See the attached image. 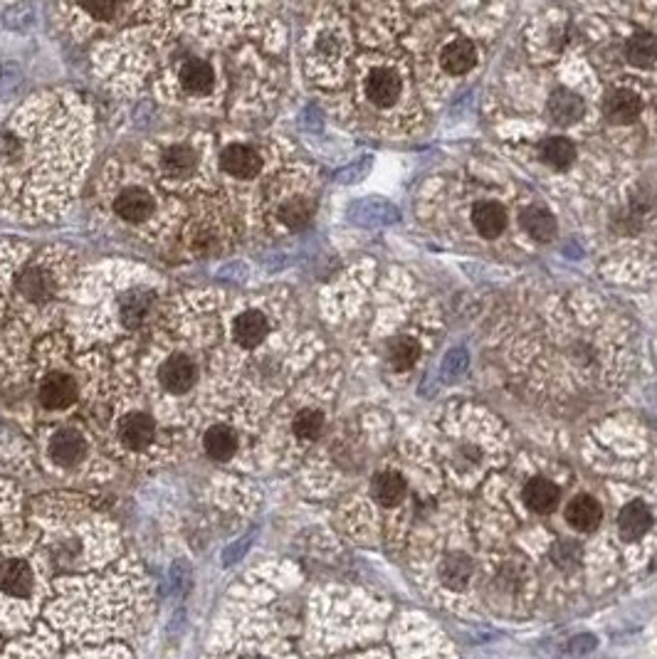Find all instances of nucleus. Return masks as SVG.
<instances>
[{"label":"nucleus","mask_w":657,"mask_h":659,"mask_svg":"<svg viewBox=\"0 0 657 659\" xmlns=\"http://www.w3.org/2000/svg\"><path fill=\"white\" fill-rule=\"evenodd\" d=\"M280 50L282 30L257 5L161 3L151 20L94 43L92 67L111 92L238 124L277 96Z\"/></svg>","instance_id":"1"},{"label":"nucleus","mask_w":657,"mask_h":659,"mask_svg":"<svg viewBox=\"0 0 657 659\" xmlns=\"http://www.w3.org/2000/svg\"><path fill=\"white\" fill-rule=\"evenodd\" d=\"M94 154L89 104L67 89L30 95L0 127V213L55 223L82 188Z\"/></svg>","instance_id":"2"},{"label":"nucleus","mask_w":657,"mask_h":659,"mask_svg":"<svg viewBox=\"0 0 657 659\" xmlns=\"http://www.w3.org/2000/svg\"><path fill=\"white\" fill-rule=\"evenodd\" d=\"M169 299V282L156 269L107 259L79 269L62 331L77 356L111 351L144 339Z\"/></svg>","instance_id":"3"},{"label":"nucleus","mask_w":657,"mask_h":659,"mask_svg":"<svg viewBox=\"0 0 657 659\" xmlns=\"http://www.w3.org/2000/svg\"><path fill=\"white\" fill-rule=\"evenodd\" d=\"M77 277V255L65 245L0 242V334L37 341L62 331Z\"/></svg>","instance_id":"4"},{"label":"nucleus","mask_w":657,"mask_h":659,"mask_svg":"<svg viewBox=\"0 0 657 659\" xmlns=\"http://www.w3.org/2000/svg\"><path fill=\"white\" fill-rule=\"evenodd\" d=\"M94 213L119 238L149 248H176L188 203L169 196L139 158L114 156L94 180Z\"/></svg>","instance_id":"5"},{"label":"nucleus","mask_w":657,"mask_h":659,"mask_svg":"<svg viewBox=\"0 0 657 659\" xmlns=\"http://www.w3.org/2000/svg\"><path fill=\"white\" fill-rule=\"evenodd\" d=\"M27 519L50 571L87 573L119 556L117 523L79 494L50 492L35 499Z\"/></svg>","instance_id":"6"},{"label":"nucleus","mask_w":657,"mask_h":659,"mask_svg":"<svg viewBox=\"0 0 657 659\" xmlns=\"http://www.w3.org/2000/svg\"><path fill=\"white\" fill-rule=\"evenodd\" d=\"M139 163L169 196L183 203L221 193L218 134L190 124L146 138Z\"/></svg>","instance_id":"7"},{"label":"nucleus","mask_w":657,"mask_h":659,"mask_svg":"<svg viewBox=\"0 0 657 659\" xmlns=\"http://www.w3.org/2000/svg\"><path fill=\"white\" fill-rule=\"evenodd\" d=\"M27 370H30L35 430L77 418L82 405L77 353L65 331H55L33 343Z\"/></svg>","instance_id":"8"},{"label":"nucleus","mask_w":657,"mask_h":659,"mask_svg":"<svg viewBox=\"0 0 657 659\" xmlns=\"http://www.w3.org/2000/svg\"><path fill=\"white\" fill-rule=\"evenodd\" d=\"M33 452L50 477L62 482H109L117 470L111 457L82 415L35 430Z\"/></svg>","instance_id":"9"},{"label":"nucleus","mask_w":657,"mask_h":659,"mask_svg":"<svg viewBox=\"0 0 657 659\" xmlns=\"http://www.w3.org/2000/svg\"><path fill=\"white\" fill-rule=\"evenodd\" d=\"M277 146L262 138L248 137L242 131H225L218 137V176L221 193L238 215L245 220H255L260 193L277 171Z\"/></svg>","instance_id":"10"},{"label":"nucleus","mask_w":657,"mask_h":659,"mask_svg":"<svg viewBox=\"0 0 657 659\" xmlns=\"http://www.w3.org/2000/svg\"><path fill=\"white\" fill-rule=\"evenodd\" d=\"M50 565L37 536H26L17 546L0 551V625L5 630L30 625L47 588Z\"/></svg>","instance_id":"11"},{"label":"nucleus","mask_w":657,"mask_h":659,"mask_svg":"<svg viewBox=\"0 0 657 659\" xmlns=\"http://www.w3.org/2000/svg\"><path fill=\"white\" fill-rule=\"evenodd\" d=\"M242 230L245 223L231 206V200L222 193H215L188 203L179 245L190 258H213L238 245Z\"/></svg>","instance_id":"12"},{"label":"nucleus","mask_w":657,"mask_h":659,"mask_svg":"<svg viewBox=\"0 0 657 659\" xmlns=\"http://www.w3.org/2000/svg\"><path fill=\"white\" fill-rule=\"evenodd\" d=\"M161 3H97V5H57L55 15L77 43H99L127 27L146 23Z\"/></svg>","instance_id":"13"},{"label":"nucleus","mask_w":657,"mask_h":659,"mask_svg":"<svg viewBox=\"0 0 657 659\" xmlns=\"http://www.w3.org/2000/svg\"><path fill=\"white\" fill-rule=\"evenodd\" d=\"M314 213L316 198L302 186V176L290 168H277L260 193L255 220L272 232H297L312 223Z\"/></svg>","instance_id":"14"},{"label":"nucleus","mask_w":657,"mask_h":659,"mask_svg":"<svg viewBox=\"0 0 657 659\" xmlns=\"http://www.w3.org/2000/svg\"><path fill=\"white\" fill-rule=\"evenodd\" d=\"M23 492L8 480H0V551L17 546L27 536Z\"/></svg>","instance_id":"15"},{"label":"nucleus","mask_w":657,"mask_h":659,"mask_svg":"<svg viewBox=\"0 0 657 659\" xmlns=\"http://www.w3.org/2000/svg\"><path fill=\"white\" fill-rule=\"evenodd\" d=\"M401 77L398 72L391 67H374L368 69L366 79H364V96L368 104H374L375 109H388L401 99Z\"/></svg>","instance_id":"16"},{"label":"nucleus","mask_w":657,"mask_h":659,"mask_svg":"<svg viewBox=\"0 0 657 659\" xmlns=\"http://www.w3.org/2000/svg\"><path fill=\"white\" fill-rule=\"evenodd\" d=\"M603 114L613 124H631L641 114V99L631 89H611L603 99Z\"/></svg>","instance_id":"17"},{"label":"nucleus","mask_w":657,"mask_h":659,"mask_svg":"<svg viewBox=\"0 0 657 659\" xmlns=\"http://www.w3.org/2000/svg\"><path fill=\"white\" fill-rule=\"evenodd\" d=\"M472 223H475V230L487 238V240H495L504 232L507 228V213H504V208L495 200H485V203H479L475 206L472 210Z\"/></svg>","instance_id":"18"},{"label":"nucleus","mask_w":657,"mask_h":659,"mask_svg":"<svg viewBox=\"0 0 657 659\" xmlns=\"http://www.w3.org/2000/svg\"><path fill=\"white\" fill-rule=\"evenodd\" d=\"M650 526H652V514H650V509L642 502H631L618 514V531L628 541L641 539L642 533H648Z\"/></svg>","instance_id":"19"},{"label":"nucleus","mask_w":657,"mask_h":659,"mask_svg":"<svg viewBox=\"0 0 657 659\" xmlns=\"http://www.w3.org/2000/svg\"><path fill=\"white\" fill-rule=\"evenodd\" d=\"M524 504L529 506L537 514H551L559 504V487L554 482L544 480V477H534V480L524 487Z\"/></svg>","instance_id":"20"},{"label":"nucleus","mask_w":657,"mask_h":659,"mask_svg":"<svg viewBox=\"0 0 657 659\" xmlns=\"http://www.w3.org/2000/svg\"><path fill=\"white\" fill-rule=\"evenodd\" d=\"M566 522L571 523L576 531L589 533L601 523V504L589 494H580V497L571 499V504L566 506Z\"/></svg>","instance_id":"21"},{"label":"nucleus","mask_w":657,"mask_h":659,"mask_svg":"<svg viewBox=\"0 0 657 659\" xmlns=\"http://www.w3.org/2000/svg\"><path fill=\"white\" fill-rule=\"evenodd\" d=\"M371 494L381 506L401 504L405 497V480L398 471H378L371 480Z\"/></svg>","instance_id":"22"},{"label":"nucleus","mask_w":657,"mask_h":659,"mask_svg":"<svg viewBox=\"0 0 657 659\" xmlns=\"http://www.w3.org/2000/svg\"><path fill=\"white\" fill-rule=\"evenodd\" d=\"M583 99L579 95H573L569 89H556L551 99H549V114H551V119L556 124H563V127H569V124H576V121L583 117Z\"/></svg>","instance_id":"23"},{"label":"nucleus","mask_w":657,"mask_h":659,"mask_svg":"<svg viewBox=\"0 0 657 659\" xmlns=\"http://www.w3.org/2000/svg\"><path fill=\"white\" fill-rule=\"evenodd\" d=\"M440 62H443L445 72H450V75L457 77V75H465V72L475 67L477 50H475V45L469 43V40H455V43L445 47L443 55H440Z\"/></svg>","instance_id":"24"},{"label":"nucleus","mask_w":657,"mask_h":659,"mask_svg":"<svg viewBox=\"0 0 657 659\" xmlns=\"http://www.w3.org/2000/svg\"><path fill=\"white\" fill-rule=\"evenodd\" d=\"M521 228L524 232L539 242H549L556 238V218L547 208L531 206L521 213Z\"/></svg>","instance_id":"25"},{"label":"nucleus","mask_w":657,"mask_h":659,"mask_svg":"<svg viewBox=\"0 0 657 659\" xmlns=\"http://www.w3.org/2000/svg\"><path fill=\"white\" fill-rule=\"evenodd\" d=\"M539 154L544 158V163L554 166V168H566L571 166L576 158V146L563 137H549L539 146Z\"/></svg>","instance_id":"26"},{"label":"nucleus","mask_w":657,"mask_h":659,"mask_svg":"<svg viewBox=\"0 0 657 659\" xmlns=\"http://www.w3.org/2000/svg\"><path fill=\"white\" fill-rule=\"evenodd\" d=\"M625 55L635 67H650L657 60V35L635 33L625 45Z\"/></svg>","instance_id":"27"},{"label":"nucleus","mask_w":657,"mask_h":659,"mask_svg":"<svg viewBox=\"0 0 657 659\" xmlns=\"http://www.w3.org/2000/svg\"><path fill=\"white\" fill-rule=\"evenodd\" d=\"M420 359V346L418 341H413L410 336H401L388 346V363L395 370H408L416 366V360Z\"/></svg>","instance_id":"28"},{"label":"nucleus","mask_w":657,"mask_h":659,"mask_svg":"<svg viewBox=\"0 0 657 659\" xmlns=\"http://www.w3.org/2000/svg\"><path fill=\"white\" fill-rule=\"evenodd\" d=\"M469 573H472V563H469V558H465V556L445 558L443 581L447 583V585L460 588V585H465V581L469 578Z\"/></svg>","instance_id":"29"},{"label":"nucleus","mask_w":657,"mask_h":659,"mask_svg":"<svg viewBox=\"0 0 657 659\" xmlns=\"http://www.w3.org/2000/svg\"><path fill=\"white\" fill-rule=\"evenodd\" d=\"M576 553H579V548L573 546V543H561V546H556V551H554L556 563L569 565L573 558H576Z\"/></svg>","instance_id":"30"}]
</instances>
